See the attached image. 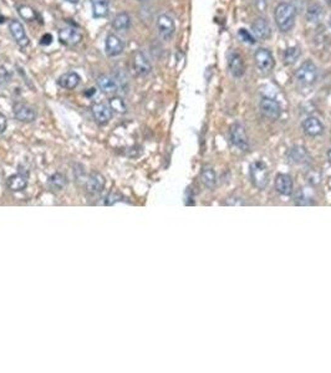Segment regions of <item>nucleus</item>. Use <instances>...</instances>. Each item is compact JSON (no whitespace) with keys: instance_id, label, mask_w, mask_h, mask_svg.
Here are the masks:
<instances>
[{"instance_id":"1","label":"nucleus","mask_w":331,"mask_h":373,"mask_svg":"<svg viewBox=\"0 0 331 373\" xmlns=\"http://www.w3.org/2000/svg\"><path fill=\"white\" fill-rule=\"evenodd\" d=\"M297 19V9L290 2H280L274 10V20L277 26L283 32L290 31Z\"/></svg>"},{"instance_id":"2","label":"nucleus","mask_w":331,"mask_h":373,"mask_svg":"<svg viewBox=\"0 0 331 373\" xmlns=\"http://www.w3.org/2000/svg\"><path fill=\"white\" fill-rule=\"evenodd\" d=\"M295 79L303 86H312L318 80V69L312 60H307L295 72Z\"/></svg>"},{"instance_id":"3","label":"nucleus","mask_w":331,"mask_h":373,"mask_svg":"<svg viewBox=\"0 0 331 373\" xmlns=\"http://www.w3.org/2000/svg\"><path fill=\"white\" fill-rule=\"evenodd\" d=\"M250 181L258 189H265L269 184V171L263 162H254L250 166Z\"/></svg>"},{"instance_id":"4","label":"nucleus","mask_w":331,"mask_h":373,"mask_svg":"<svg viewBox=\"0 0 331 373\" xmlns=\"http://www.w3.org/2000/svg\"><path fill=\"white\" fill-rule=\"evenodd\" d=\"M230 141L240 151H248L249 149V139H248L245 128L239 124H235L230 127Z\"/></svg>"},{"instance_id":"5","label":"nucleus","mask_w":331,"mask_h":373,"mask_svg":"<svg viewBox=\"0 0 331 373\" xmlns=\"http://www.w3.org/2000/svg\"><path fill=\"white\" fill-rule=\"evenodd\" d=\"M131 64L134 71L136 72L137 75H140V76H146V75H149L152 70V65L151 62H150V60L147 59V56L144 52L139 51V50L132 54Z\"/></svg>"},{"instance_id":"6","label":"nucleus","mask_w":331,"mask_h":373,"mask_svg":"<svg viewBox=\"0 0 331 373\" xmlns=\"http://www.w3.org/2000/svg\"><path fill=\"white\" fill-rule=\"evenodd\" d=\"M157 30L160 32V36L162 39L168 41L173 37L175 31V24L174 20L169 16L168 14H162L157 17Z\"/></svg>"},{"instance_id":"7","label":"nucleus","mask_w":331,"mask_h":373,"mask_svg":"<svg viewBox=\"0 0 331 373\" xmlns=\"http://www.w3.org/2000/svg\"><path fill=\"white\" fill-rule=\"evenodd\" d=\"M254 61L258 69L263 72H268L274 67V56L268 49H258L254 54Z\"/></svg>"},{"instance_id":"8","label":"nucleus","mask_w":331,"mask_h":373,"mask_svg":"<svg viewBox=\"0 0 331 373\" xmlns=\"http://www.w3.org/2000/svg\"><path fill=\"white\" fill-rule=\"evenodd\" d=\"M260 111L268 117V119L272 120H278L282 115V106H280L279 102L274 99H270V97H263L260 100Z\"/></svg>"},{"instance_id":"9","label":"nucleus","mask_w":331,"mask_h":373,"mask_svg":"<svg viewBox=\"0 0 331 373\" xmlns=\"http://www.w3.org/2000/svg\"><path fill=\"white\" fill-rule=\"evenodd\" d=\"M12 112H14L15 119L20 122L29 124V122H32L36 120V112H35V110L32 109V107H30L29 105L15 104Z\"/></svg>"},{"instance_id":"10","label":"nucleus","mask_w":331,"mask_h":373,"mask_svg":"<svg viewBox=\"0 0 331 373\" xmlns=\"http://www.w3.org/2000/svg\"><path fill=\"white\" fill-rule=\"evenodd\" d=\"M91 112L94 119L99 124H106L112 119V110L106 104H94L91 107Z\"/></svg>"},{"instance_id":"11","label":"nucleus","mask_w":331,"mask_h":373,"mask_svg":"<svg viewBox=\"0 0 331 373\" xmlns=\"http://www.w3.org/2000/svg\"><path fill=\"white\" fill-rule=\"evenodd\" d=\"M9 30L19 46L26 47L27 45H29V39H27V36H26V32H25L24 26H22V24L19 21V20H10Z\"/></svg>"},{"instance_id":"12","label":"nucleus","mask_w":331,"mask_h":373,"mask_svg":"<svg viewBox=\"0 0 331 373\" xmlns=\"http://www.w3.org/2000/svg\"><path fill=\"white\" fill-rule=\"evenodd\" d=\"M303 131L305 132V134L310 137H318L320 134H323L324 132V124L320 121L318 117L310 116L307 117L303 122Z\"/></svg>"},{"instance_id":"13","label":"nucleus","mask_w":331,"mask_h":373,"mask_svg":"<svg viewBox=\"0 0 331 373\" xmlns=\"http://www.w3.org/2000/svg\"><path fill=\"white\" fill-rule=\"evenodd\" d=\"M228 66H229L230 74L234 77L239 79L244 75L245 65L243 61V57L237 51H232L228 56Z\"/></svg>"},{"instance_id":"14","label":"nucleus","mask_w":331,"mask_h":373,"mask_svg":"<svg viewBox=\"0 0 331 373\" xmlns=\"http://www.w3.org/2000/svg\"><path fill=\"white\" fill-rule=\"evenodd\" d=\"M105 49H106V54L109 56H119L124 51L125 44L121 37L115 34H109L106 37V42H105Z\"/></svg>"},{"instance_id":"15","label":"nucleus","mask_w":331,"mask_h":373,"mask_svg":"<svg viewBox=\"0 0 331 373\" xmlns=\"http://www.w3.org/2000/svg\"><path fill=\"white\" fill-rule=\"evenodd\" d=\"M59 40L65 45H77L82 40V35L74 27H64L59 31Z\"/></svg>"},{"instance_id":"16","label":"nucleus","mask_w":331,"mask_h":373,"mask_svg":"<svg viewBox=\"0 0 331 373\" xmlns=\"http://www.w3.org/2000/svg\"><path fill=\"white\" fill-rule=\"evenodd\" d=\"M252 31L255 35V37L262 40L269 39L272 35V29H270L269 22L263 17H258L253 21L252 24Z\"/></svg>"},{"instance_id":"17","label":"nucleus","mask_w":331,"mask_h":373,"mask_svg":"<svg viewBox=\"0 0 331 373\" xmlns=\"http://www.w3.org/2000/svg\"><path fill=\"white\" fill-rule=\"evenodd\" d=\"M293 188H294V183H293V178L289 174H278L277 178H275V189L279 194L290 195L293 192Z\"/></svg>"},{"instance_id":"18","label":"nucleus","mask_w":331,"mask_h":373,"mask_svg":"<svg viewBox=\"0 0 331 373\" xmlns=\"http://www.w3.org/2000/svg\"><path fill=\"white\" fill-rule=\"evenodd\" d=\"M105 184H106L105 177L101 173L94 172V173H91L89 176V179L86 182V189L91 194H96V193H100L104 189Z\"/></svg>"},{"instance_id":"19","label":"nucleus","mask_w":331,"mask_h":373,"mask_svg":"<svg viewBox=\"0 0 331 373\" xmlns=\"http://www.w3.org/2000/svg\"><path fill=\"white\" fill-rule=\"evenodd\" d=\"M97 85H99L100 90L105 94H116L119 91V85H117L116 79L109 76V75H101L97 77Z\"/></svg>"},{"instance_id":"20","label":"nucleus","mask_w":331,"mask_h":373,"mask_svg":"<svg viewBox=\"0 0 331 373\" xmlns=\"http://www.w3.org/2000/svg\"><path fill=\"white\" fill-rule=\"evenodd\" d=\"M288 158H289V161L292 162V163L305 164L309 162L310 157H309V153H308V151L304 148V147L297 146V147L290 148L289 153H288Z\"/></svg>"},{"instance_id":"21","label":"nucleus","mask_w":331,"mask_h":373,"mask_svg":"<svg viewBox=\"0 0 331 373\" xmlns=\"http://www.w3.org/2000/svg\"><path fill=\"white\" fill-rule=\"evenodd\" d=\"M80 76L76 72H66V74L61 75L57 80L59 86H61L65 90H74L79 86L80 84Z\"/></svg>"},{"instance_id":"22","label":"nucleus","mask_w":331,"mask_h":373,"mask_svg":"<svg viewBox=\"0 0 331 373\" xmlns=\"http://www.w3.org/2000/svg\"><path fill=\"white\" fill-rule=\"evenodd\" d=\"M92 15L97 19L106 17L110 10V0H91Z\"/></svg>"},{"instance_id":"23","label":"nucleus","mask_w":331,"mask_h":373,"mask_svg":"<svg viewBox=\"0 0 331 373\" xmlns=\"http://www.w3.org/2000/svg\"><path fill=\"white\" fill-rule=\"evenodd\" d=\"M7 188L12 192H20V190H24L27 186V179L26 177L22 176V174H14V176L9 177L7 178Z\"/></svg>"},{"instance_id":"24","label":"nucleus","mask_w":331,"mask_h":373,"mask_svg":"<svg viewBox=\"0 0 331 373\" xmlns=\"http://www.w3.org/2000/svg\"><path fill=\"white\" fill-rule=\"evenodd\" d=\"M200 178H202V183L207 188H209V189H213V188H215V186H217V174H215L214 169L212 167H203Z\"/></svg>"},{"instance_id":"25","label":"nucleus","mask_w":331,"mask_h":373,"mask_svg":"<svg viewBox=\"0 0 331 373\" xmlns=\"http://www.w3.org/2000/svg\"><path fill=\"white\" fill-rule=\"evenodd\" d=\"M131 25V17L127 12H119L112 20V27L119 31H126Z\"/></svg>"},{"instance_id":"26","label":"nucleus","mask_w":331,"mask_h":373,"mask_svg":"<svg viewBox=\"0 0 331 373\" xmlns=\"http://www.w3.org/2000/svg\"><path fill=\"white\" fill-rule=\"evenodd\" d=\"M324 16V7L319 2H313L308 6L307 10V19L312 22H317L323 19Z\"/></svg>"},{"instance_id":"27","label":"nucleus","mask_w":331,"mask_h":373,"mask_svg":"<svg viewBox=\"0 0 331 373\" xmlns=\"http://www.w3.org/2000/svg\"><path fill=\"white\" fill-rule=\"evenodd\" d=\"M295 200L299 205H312L314 204V193L310 188H303L298 192Z\"/></svg>"},{"instance_id":"28","label":"nucleus","mask_w":331,"mask_h":373,"mask_svg":"<svg viewBox=\"0 0 331 373\" xmlns=\"http://www.w3.org/2000/svg\"><path fill=\"white\" fill-rule=\"evenodd\" d=\"M109 106L111 107L112 111L117 112V114L120 115L126 114L127 111L126 102H125L121 97H111V99L109 100Z\"/></svg>"},{"instance_id":"29","label":"nucleus","mask_w":331,"mask_h":373,"mask_svg":"<svg viewBox=\"0 0 331 373\" xmlns=\"http://www.w3.org/2000/svg\"><path fill=\"white\" fill-rule=\"evenodd\" d=\"M49 186L54 190L64 189L65 186H66V178H65L64 174L61 173L52 174L49 179Z\"/></svg>"},{"instance_id":"30","label":"nucleus","mask_w":331,"mask_h":373,"mask_svg":"<svg viewBox=\"0 0 331 373\" xmlns=\"http://www.w3.org/2000/svg\"><path fill=\"white\" fill-rule=\"evenodd\" d=\"M300 54V49L298 46H293V47H288L284 52V62L287 65H293L298 59H299Z\"/></svg>"},{"instance_id":"31","label":"nucleus","mask_w":331,"mask_h":373,"mask_svg":"<svg viewBox=\"0 0 331 373\" xmlns=\"http://www.w3.org/2000/svg\"><path fill=\"white\" fill-rule=\"evenodd\" d=\"M17 12L26 21H32V20H35L37 17V14L35 12V10L31 6H29V5H20L17 7Z\"/></svg>"},{"instance_id":"32","label":"nucleus","mask_w":331,"mask_h":373,"mask_svg":"<svg viewBox=\"0 0 331 373\" xmlns=\"http://www.w3.org/2000/svg\"><path fill=\"white\" fill-rule=\"evenodd\" d=\"M124 200V197H122L121 194H119V193H112V194L107 195L106 199H105V204L106 205H114L116 204V203H120Z\"/></svg>"},{"instance_id":"33","label":"nucleus","mask_w":331,"mask_h":373,"mask_svg":"<svg viewBox=\"0 0 331 373\" xmlns=\"http://www.w3.org/2000/svg\"><path fill=\"white\" fill-rule=\"evenodd\" d=\"M239 35H240V36H242V39L244 40V41L249 42V44H254V42H255L254 37L252 36V34H250V32H248L245 29H240L239 30Z\"/></svg>"},{"instance_id":"34","label":"nucleus","mask_w":331,"mask_h":373,"mask_svg":"<svg viewBox=\"0 0 331 373\" xmlns=\"http://www.w3.org/2000/svg\"><path fill=\"white\" fill-rule=\"evenodd\" d=\"M10 79V74L4 69L2 66H0V82H7Z\"/></svg>"},{"instance_id":"35","label":"nucleus","mask_w":331,"mask_h":373,"mask_svg":"<svg viewBox=\"0 0 331 373\" xmlns=\"http://www.w3.org/2000/svg\"><path fill=\"white\" fill-rule=\"evenodd\" d=\"M227 204L228 205H242V204H244V202H243L242 198L232 197L227 200Z\"/></svg>"},{"instance_id":"36","label":"nucleus","mask_w":331,"mask_h":373,"mask_svg":"<svg viewBox=\"0 0 331 373\" xmlns=\"http://www.w3.org/2000/svg\"><path fill=\"white\" fill-rule=\"evenodd\" d=\"M6 126H7V120L6 117L4 116V115L0 112V133H2V132L6 129Z\"/></svg>"},{"instance_id":"37","label":"nucleus","mask_w":331,"mask_h":373,"mask_svg":"<svg viewBox=\"0 0 331 373\" xmlns=\"http://www.w3.org/2000/svg\"><path fill=\"white\" fill-rule=\"evenodd\" d=\"M51 41H52V36H51V35H50V34H45V35H42L41 41H40V42H41L42 45H50V44H51Z\"/></svg>"},{"instance_id":"38","label":"nucleus","mask_w":331,"mask_h":373,"mask_svg":"<svg viewBox=\"0 0 331 373\" xmlns=\"http://www.w3.org/2000/svg\"><path fill=\"white\" fill-rule=\"evenodd\" d=\"M5 21V17H4V15H2L1 14V12H0V24H2V22H4Z\"/></svg>"},{"instance_id":"39","label":"nucleus","mask_w":331,"mask_h":373,"mask_svg":"<svg viewBox=\"0 0 331 373\" xmlns=\"http://www.w3.org/2000/svg\"><path fill=\"white\" fill-rule=\"evenodd\" d=\"M328 159H329V162L331 163V149L328 151Z\"/></svg>"},{"instance_id":"40","label":"nucleus","mask_w":331,"mask_h":373,"mask_svg":"<svg viewBox=\"0 0 331 373\" xmlns=\"http://www.w3.org/2000/svg\"><path fill=\"white\" fill-rule=\"evenodd\" d=\"M66 1H69V2H72V4H76V2H77V1H79V0H66Z\"/></svg>"},{"instance_id":"41","label":"nucleus","mask_w":331,"mask_h":373,"mask_svg":"<svg viewBox=\"0 0 331 373\" xmlns=\"http://www.w3.org/2000/svg\"><path fill=\"white\" fill-rule=\"evenodd\" d=\"M327 1H328V2H331V0H327Z\"/></svg>"},{"instance_id":"42","label":"nucleus","mask_w":331,"mask_h":373,"mask_svg":"<svg viewBox=\"0 0 331 373\" xmlns=\"http://www.w3.org/2000/svg\"><path fill=\"white\" fill-rule=\"evenodd\" d=\"M330 27H331V19H330Z\"/></svg>"},{"instance_id":"43","label":"nucleus","mask_w":331,"mask_h":373,"mask_svg":"<svg viewBox=\"0 0 331 373\" xmlns=\"http://www.w3.org/2000/svg\"><path fill=\"white\" fill-rule=\"evenodd\" d=\"M140 1H145V0H140Z\"/></svg>"}]
</instances>
